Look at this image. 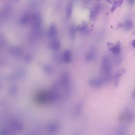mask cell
<instances>
[{
	"mask_svg": "<svg viewBox=\"0 0 135 135\" xmlns=\"http://www.w3.org/2000/svg\"><path fill=\"white\" fill-rule=\"evenodd\" d=\"M101 8H102L101 4L99 3L95 4L94 5V6L92 7L90 11V18L92 20L95 19L98 16V15L99 14V13L100 12Z\"/></svg>",
	"mask_w": 135,
	"mask_h": 135,
	"instance_id": "4",
	"label": "cell"
},
{
	"mask_svg": "<svg viewBox=\"0 0 135 135\" xmlns=\"http://www.w3.org/2000/svg\"><path fill=\"white\" fill-rule=\"evenodd\" d=\"M129 2L130 3V4H132V3H134V0H132V1H129Z\"/></svg>",
	"mask_w": 135,
	"mask_h": 135,
	"instance_id": "20",
	"label": "cell"
},
{
	"mask_svg": "<svg viewBox=\"0 0 135 135\" xmlns=\"http://www.w3.org/2000/svg\"><path fill=\"white\" fill-rule=\"evenodd\" d=\"M83 103L82 102H78L74 107V108L73 109V116L75 117H78L81 113L83 109Z\"/></svg>",
	"mask_w": 135,
	"mask_h": 135,
	"instance_id": "8",
	"label": "cell"
},
{
	"mask_svg": "<svg viewBox=\"0 0 135 135\" xmlns=\"http://www.w3.org/2000/svg\"><path fill=\"white\" fill-rule=\"evenodd\" d=\"M52 46L54 50H58L60 47V43L59 41H55L53 43Z\"/></svg>",
	"mask_w": 135,
	"mask_h": 135,
	"instance_id": "17",
	"label": "cell"
},
{
	"mask_svg": "<svg viewBox=\"0 0 135 135\" xmlns=\"http://www.w3.org/2000/svg\"><path fill=\"white\" fill-rule=\"evenodd\" d=\"M77 30L80 31V32H81L82 33L86 34L90 33L91 31V30L89 28L88 25L85 22H83L82 24L79 25L77 27Z\"/></svg>",
	"mask_w": 135,
	"mask_h": 135,
	"instance_id": "10",
	"label": "cell"
},
{
	"mask_svg": "<svg viewBox=\"0 0 135 135\" xmlns=\"http://www.w3.org/2000/svg\"><path fill=\"white\" fill-rule=\"evenodd\" d=\"M63 59L65 63H69L71 62V59H72V56H71V53L69 50H67L65 51V52H64V54H63Z\"/></svg>",
	"mask_w": 135,
	"mask_h": 135,
	"instance_id": "12",
	"label": "cell"
},
{
	"mask_svg": "<svg viewBox=\"0 0 135 135\" xmlns=\"http://www.w3.org/2000/svg\"><path fill=\"white\" fill-rule=\"evenodd\" d=\"M76 30L77 28L73 25H71L69 28V32L70 34L71 35V37L73 38H75V35H76Z\"/></svg>",
	"mask_w": 135,
	"mask_h": 135,
	"instance_id": "16",
	"label": "cell"
},
{
	"mask_svg": "<svg viewBox=\"0 0 135 135\" xmlns=\"http://www.w3.org/2000/svg\"><path fill=\"white\" fill-rule=\"evenodd\" d=\"M56 33V30H55V27L54 26L52 27L51 28V34L52 35H55Z\"/></svg>",
	"mask_w": 135,
	"mask_h": 135,
	"instance_id": "18",
	"label": "cell"
},
{
	"mask_svg": "<svg viewBox=\"0 0 135 135\" xmlns=\"http://www.w3.org/2000/svg\"><path fill=\"white\" fill-rule=\"evenodd\" d=\"M104 83H105V82L102 77H93L89 80V85L94 88L100 87Z\"/></svg>",
	"mask_w": 135,
	"mask_h": 135,
	"instance_id": "3",
	"label": "cell"
},
{
	"mask_svg": "<svg viewBox=\"0 0 135 135\" xmlns=\"http://www.w3.org/2000/svg\"><path fill=\"white\" fill-rule=\"evenodd\" d=\"M134 114L128 108L125 109L119 116V121L123 123L131 124L134 121Z\"/></svg>",
	"mask_w": 135,
	"mask_h": 135,
	"instance_id": "2",
	"label": "cell"
},
{
	"mask_svg": "<svg viewBox=\"0 0 135 135\" xmlns=\"http://www.w3.org/2000/svg\"><path fill=\"white\" fill-rule=\"evenodd\" d=\"M96 55V49L94 47H90L86 55V57H85L86 61L88 62L93 61L95 59Z\"/></svg>",
	"mask_w": 135,
	"mask_h": 135,
	"instance_id": "6",
	"label": "cell"
},
{
	"mask_svg": "<svg viewBox=\"0 0 135 135\" xmlns=\"http://www.w3.org/2000/svg\"><path fill=\"white\" fill-rule=\"evenodd\" d=\"M60 129V126L57 123H52L48 125L47 131L50 135H54L58 133Z\"/></svg>",
	"mask_w": 135,
	"mask_h": 135,
	"instance_id": "5",
	"label": "cell"
},
{
	"mask_svg": "<svg viewBox=\"0 0 135 135\" xmlns=\"http://www.w3.org/2000/svg\"><path fill=\"white\" fill-rule=\"evenodd\" d=\"M124 27H125L126 30L129 31L133 29V27H134V24H133V22L131 20H127L124 24Z\"/></svg>",
	"mask_w": 135,
	"mask_h": 135,
	"instance_id": "14",
	"label": "cell"
},
{
	"mask_svg": "<svg viewBox=\"0 0 135 135\" xmlns=\"http://www.w3.org/2000/svg\"><path fill=\"white\" fill-rule=\"evenodd\" d=\"M72 11H73V4L71 2H68L67 4L66 7V16L68 18H69L72 14Z\"/></svg>",
	"mask_w": 135,
	"mask_h": 135,
	"instance_id": "13",
	"label": "cell"
},
{
	"mask_svg": "<svg viewBox=\"0 0 135 135\" xmlns=\"http://www.w3.org/2000/svg\"><path fill=\"white\" fill-rule=\"evenodd\" d=\"M135 40H134L133 41V42H132V44H133V46L134 47L135 46Z\"/></svg>",
	"mask_w": 135,
	"mask_h": 135,
	"instance_id": "19",
	"label": "cell"
},
{
	"mask_svg": "<svg viewBox=\"0 0 135 135\" xmlns=\"http://www.w3.org/2000/svg\"><path fill=\"white\" fill-rule=\"evenodd\" d=\"M114 135H127V129L125 126H120L118 127Z\"/></svg>",
	"mask_w": 135,
	"mask_h": 135,
	"instance_id": "11",
	"label": "cell"
},
{
	"mask_svg": "<svg viewBox=\"0 0 135 135\" xmlns=\"http://www.w3.org/2000/svg\"><path fill=\"white\" fill-rule=\"evenodd\" d=\"M112 71V62L107 56H104L101 62V73L102 77L105 82H107L110 80Z\"/></svg>",
	"mask_w": 135,
	"mask_h": 135,
	"instance_id": "1",
	"label": "cell"
},
{
	"mask_svg": "<svg viewBox=\"0 0 135 135\" xmlns=\"http://www.w3.org/2000/svg\"><path fill=\"white\" fill-rule=\"evenodd\" d=\"M111 46H109V50L114 54L118 55L121 51V45L120 43H117L116 44H110Z\"/></svg>",
	"mask_w": 135,
	"mask_h": 135,
	"instance_id": "9",
	"label": "cell"
},
{
	"mask_svg": "<svg viewBox=\"0 0 135 135\" xmlns=\"http://www.w3.org/2000/svg\"><path fill=\"white\" fill-rule=\"evenodd\" d=\"M123 2V1H116L114 3V4H113V6L112 7V9H111L112 12H114L117 8L119 7V6H120L122 4Z\"/></svg>",
	"mask_w": 135,
	"mask_h": 135,
	"instance_id": "15",
	"label": "cell"
},
{
	"mask_svg": "<svg viewBox=\"0 0 135 135\" xmlns=\"http://www.w3.org/2000/svg\"><path fill=\"white\" fill-rule=\"evenodd\" d=\"M29 135H35L34 134H30Z\"/></svg>",
	"mask_w": 135,
	"mask_h": 135,
	"instance_id": "21",
	"label": "cell"
},
{
	"mask_svg": "<svg viewBox=\"0 0 135 135\" xmlns=\"http://www.w3.org/2000/svg\"><path fill=\"white\" fill-rule=\"evenodd\" d=\"M126 71V69L124 68H119V69H118L115 74V87H117L120 80L122 78V76L125 73V72Z\"/></svg>",
	"mask_w": 135,
	"mask_h": 135,
	"instance_id": "7",
	"label": "cell"
}]
</instances>
